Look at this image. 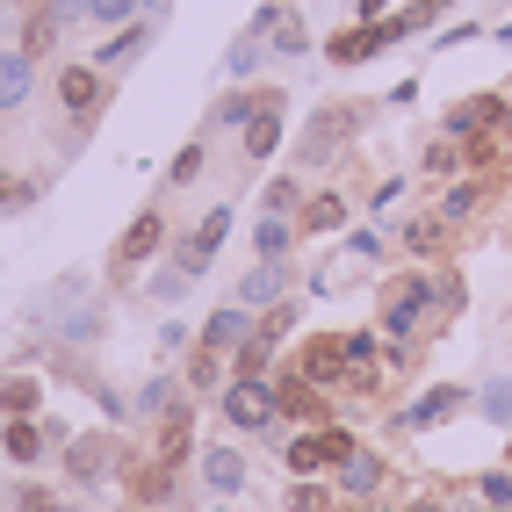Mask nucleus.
<instances>
[{
  "label": "nucleus",
  "instance_id": "obj_1",
  "mask_svg": "<svg viewBox=\"0 0 512 512\" xmlns=\"http://www.w3.org/2000/svg\"><path fill=\"white\" fill-rule=\"evenodd\" d=\"M426 318H433V282L426 275L390 282V296H383V339H390V347H412Z\"/></svg>",
  "mask_w": 512,
  "mask_h": 512
},
{
  "label": "nucleus",
  "instance_id": "obj_2",
  "mask_svg": "<svg viewBox=\"0 0 512 512\" xmlns=\"http://www.w3.org/2000/svg\"><path fill=\"white\" fill-rule=\"evenodd\" d=\"M347 455H354V433H339V426H318V433H296V440H289V469H296V476L339 469Z\"/></svg>",
  "mask_w": 512,
  "mask_h": 512
},
{
  "label": "nucleus",
  "instance_id": "obj_3",
  "mask_svg": "<svg viewBox=\"0 0 512 512\" xmlns=\"http://www.w3.org/2000/svg\"><path fill=\"white\" fill-rule=\"evenodd\" d=\"M224 419L231 426H246V433H267L275 426V383H224Z\"/></svg>",
  "mask_w": 512,
  "mask_h": 512
},
{
  "label": "nucleus",
  "instance_id": "obj_4",
  "mask_svg": "<svg viewBox=\"0 0 512 512\" xmlns=\"http://www.w3.org/2000/svg\"><path fill=\"white\" fill-rule=\"evenodd\" d=\"M491 123H505V101H498V94H469V101H455V109H448V123H440V130H448V145H469V138H484Z\"/></svg>",
  "mask_w": 512,
  "mask_h": 512
},
{
  "label": "nucleus",
  "instance_id": "obj_5",
  "mask_svg": "<svg viewBox=\"0 0 512 512\" xmlns=\"http://www.w3.org/2000/svg\"><path fill=\"white\" fill-rule=\"evenodd\" d=\"M275 404H282L289 419H311V426H325V412H332L325 390H318L303 368H282V375H275Z\"/></svg>",
  "mask_w": 512,
  "mask_h": 512
},
{
  "label": "nucleus",
  "instance_id": "obj_6",
  "mask_svg": "<svg viewBox=\"0 0 512 512\" xmlns=\"http://www.w3.org/2000/svg\"><path fill=\"white\" fill-rule=\"evenodd\" d=\"M303 375H311L318 390H332L339 375H347V339L339 332H318V339H303V361H296Z\"/></svg>",
  "mask_w": 512,
  "mask_h": 512
},
{
  "label": "nucleus",
  "instance_id": "obj_7",
  "mask_svg": "<svg viewBox=\"0 0 512 512\" xmlns=\"http://www.w3.org/2000/svg\"><path fill=\"white\" fill-rule=\"evenodd\" d=\"M282 289H289V267H282V260H260L253 275L238 282V303H246V311H275Z\"/></svg>",
  "mask_w": 512,
  "mask_h": 512
},
{
  "label": "nucleus",
  "instance_id": "obj_8",
  "mask_svg": "<svg viewBox=\"0 0 512 512\" xmlns=\"http://www.w3.org/2000/svg\"><path fill=\"white\" fill-rule=\"evenodd\" d=\"M159 246H166V217H159V210H145L138 224L123 231V246H116V267H145Z\"/></svg>",
  "mask_w": 512,
  "mask_h": 512
},
{
  "label": "nucleus",
  "instance_id": "obj_9",
  "mask_svg": "<svg viewBox=\"0 0 512 512\" xmlns=\"http://www.w3.org/2000/svg\"><path fill=\"white\" fill-rule=\"evenodd\" d=\"M462 404H469V390H462V383H433V390L412 404V412L397 419V426H440V419H455Z\"/></svg>",
  "mask_w": 512,
  "mask_h": 512
},
{
  "label": "nucleus",
  "instance_id": "obj_10",
  "mask_svg": "<svg viewBox=\"0 0 512 512\" xmlns=\"http://www.w3.org/2000/svg\"><path fill=\"white\" fill-rule=\"evenodd\" d=\"M246 339H253V311H246V303H238V311H217L210 325H202V347H210V354H238Z\"/></svg>",
  "mask_w": 512,
  "mask_h": 512
},
{
  "label": "nucleus",
  "instance_id": "obj_11",
  "mask_svg": "<svg viewBox=\"0 0 512 512\" xmlns=\"http://www.w3.org/2000/svg\"><path fill=\"white\" fill-rule=\"evenodd\" d=\"M58 101L73 116H94L101 109V73H94V65H65V73H58Z\"/></svg>",
  "mask_w": 512,
  "mask_h": 512
},
{
  "label": "nucleus",
  "instance_id": "obj_12",
  "mask_svg": "<svg viewBox=\"0 0 512 512\" xmlns=\"http://www.w3.org/2000/svg\"><path fill=\"white\" fill-rule=\"evenodd\" d=\"M275 347H282V339H267V332L253 325V339L231 354V375H238V383H267V375H275Z\"/></svg>",
  "mask_w": 512,
  "mask_h": 512
},
{
  "label": "nucleus",
  "instance_id": "obj_13",
  "mask_svg": "<svg viewBox=\"0 0 512 512\" xmlns=\"http://www.w3.org/2000/svg\"><path fill=\"white\" fill-rule=\"evenodd\" d=\"M339 491H347V498H375V491H383V455L354 448L347 462H339Z\"/></svg>",
  "mask_w": 512,
  "mask_h": 512
},
{
  "label": "nucleus",
  "instance_id": "obj_14",
  "mask_svg": "<svg viewBox=\"0 0 512 512\" xmlns=\"http://www.w3.org/2000/svg\"><path fill=\"white\" fill-rule=\"evenodd\" d=\"M383 44H397L390 22H361V29H347V37H332V58H339V65H361V58H375Z\"/></svg>",
  "mask_w": 512,
  "mask_h": 512
},
{
  "label": "nucleus",
  "instance_id": "obj_15",
  "mask_svg": "<svg viewBox=\"0 0 512 512\" xmlns=\"http://www.w3.org/2000/svg\"><path fill=\"white\" fill-rule=\"evenodd\" d=\"M202 476H210V491H217V498H231L238 484H246V455L217 440V448H202Z\"/></svg>",
  "mask_w": 512,
  "mask_h": 512
},
{
  "label": "nucleus",
  "instance_id": "obj_16",
  "mask_svg": "<svg viewBox=\"0 0 512 512\" xmlns=\"http://www.w3.org/2000/svg\"><path fill=\"white\" fill-rule=\"evenodd\" d=\"M267 58H275V51H267V29H246V37L231 44V58H224V73H231V80H253V73H260Z\"/></svg>",
  "mask_w": 512,
  "mask_h": 512
},
{
  "label": "nucleus",
  "instance_id": "obj_17",
  "mask_svg": "<svg viewBox=\"0 0 512 512\" xmlns=\"http://www.w3.org/2000/svg\"><path fill=\"white\" fill-rule=\"evenodd\" d=\"M188 440H195V419H188V404H174V412H166V426H159V462L174 469V462L188 455Z\"/></svg>",
  "mask_w": 512,
  "mask_h": 512
},
{
  "label": "nucleus",
  "instance_id": "obj_18",
  "mask_svg": "<svg viewBox=\"0 0 512 512\" xmlns=\"http://www.w3.org/2000/svg\"><path fill=\"white\" fill-rule=\"evenodd\" d=\"M37 404H44L37 375H0V412H8V419H29Z\"/></svg>",
  "mask_w": 512,
  "mask_h": 512
},
{
  "label": "nucleus",
  "instance_id": "obj_19",
  "mask_svg": "<svg viewBox=\"0 0 512 512\" xmlns=\"http://www.w3.org/2000/svg\"><path fill=\"white\" fill-rule=\"evenodd\" d=\"M22 101H29V58L0 51V109H22Z\"/></svg>",
  "mask_w": 512,
  "mask_h": 512
},
{
  "label": "nucleus",
  "instance_id": "obj_20",
  "mask_svg": "<svg viewBox=\"0 0 512 512\" xmlns=\"http://www.w3.org/2000/svg\"><path fill=\"white\" fill-rule=\"evenodd\" d=\"M440 246H448V224H440V217H412V224H404V253H412V260H433Z\"/></svg>",
  "mask_w": 512,
  "mask_h": 512
},
{
  "label": "nucleus",
  "instance_id": "obj_21",
  "mask_svg": "<svg viewBox=\"0 0 512 512\" xmlns=\"http://www.w3.org/2000/svg\"><path fill=\"white\" fill-rule=\"evenodd\" d=\"M275 145H282V101H275V109H260V116L246 123V159H267Z\"/></svg>",
  "mask_w": 512,
  "mask_h": 512
},
{
  "label": "nucleus",
  "instance_id": "obj_22",
  "mask_svg": "<svg viewBox=\"0 0 512 512\" xmlns=\"http://www.w3.org/2000/svg\"><path fill=\"white\" fill-rule=\"evenodd\" d=\"M476 210H484V181H455L448 195H440V224H462Z\"/></svg>",
  "mask_w": 512,
  "mask_h": 512
},
{
  "label": "nucleus",
  "instance_id": "obj_23",
  "mask_svg": "<svg viewBox=\"0 0 512 512\" xmlns=\"http://www.w3.org/2000/svg\"><path fill=\"white\" fill-rule=\"evenodd\" d=\"M296 224H303V231H339V224H347V195H311Z\"/></svg>",
  "mask_w": 512,
  "mask_h": 512
},
{
  "label": "nucleus",
  "instance_id": "obj_24",
  "mask_svg": "<svg viewBox=\"0 0 512 512\" xmlns=\"http://www.w3.org/2000/svg\"><path fill=\"white\" fill-rule=\"evenodd\" d=\"M253 246H260V260H289V246H296V224H289V217H260Z\"/></svg>",
  "mask_w": 512,
  "mask_h": 512
},
{
  "label": "nucleus",
  "instance_id": "obj_25",
  "mask_svg": "<svg viewBox=\"0 0 512 512\" xmlns=\"http://www.w3.org/2000/svg\"><path fill=\"white\" fill-rule=\"evenodd\" d=\"M0 448H8V462H37L44 455V433L29 419H8V433H0Z\"/></svg>",
  "mask_w": 512,
  "mask_h": 512
},
{
  "label": "nucleus",
  "instance_id": "obj_26",
  "mask_svg": "<svg viewBox=\"0 0 512 512\" xmlns=\"http://www.w3.org/2000/svg\"><path fill=\"white\" fill-rule=\"evenodd\" d=\"M145 44H152V22H130L116 44H101V58H94V65H130V58L145 51Z\"/></svg>",
  "mask_w": 512,
  "mask_h": 512
},
{
  "label": "nucleus",
  "instance_id": "obj_27",
  "mask_svg": "<svg viewBox=\"0 0 512 512\" xmlns=\"http://www.w3.org/2000/svg\"><path fill=\"white\" fill-rule=\"evenodd\" d=\"M476 412H484L491 426H512V383H505V375H491V383L476 390Z\"/></svg>",
  "mask_w": 512,
  "mask_h": 512
},
{
  "label": "nucleus",
  "instance_id": "obj_28",
  "mask_svg": "<svg viewBox=\"0 0 512 512\" xmlns=\"http://www.w3.org/2000/svg\"><path fill=\"white\" fill-rule=\"evenodd\" d=\"M260 109H275V94H224V101H217V123H238V130H246Z\"/></svg>",
  "mask_w": 512,
  "mask_h": 512
},
{
  "label": "nucleus",
  "instance_id": "obj_29",
  "mask_svg": "<svg viewBox=\"0 0 512 512\" xmlns=\"http://www.w3.org/2000/svg\"><path fill=\"white\" fill-rule=\"evenodd\" d=\"M174 404H181V383H174V375H152V383L138 390V412H152V419H166Z\"/></svg>",
  "mask_w": 512,
  "mask_h": 512
},
{
  "label": "nucleus",
  "instance_id": "obj_30",
  "mask_svg": "<svg viewBox=\"0 0 512 512\" xmlns=\"http://www.w3.org/2000/svg\"><path fill=\"white\" fill-rule=\"evenodd\" d=\"M58 29H65V22H58L51 8H44V15H29V37H22V58H37V51H51V44H58Z\"/></svg>",
  "mask_w": 512,
  "mask_h": 512
},
{
  "label": "nucleus",
  "instance_id": "obj_31",
  "mask_svg": "<svg viewBox=\"0 0 512 512\" xmlns=\"http://www.w3.org/2000/svg\"><path fill=\"white\" fill-rule=\"evenodd\" d=\"M217 383H224V354L202 347V354L188 361V390H217Z\"/></svg>",
  "mask_w": 512,
  "mask_h": 512
},
{
  "label": "nucleus",
  "instance_id": "obj_32",
  "mask_svg": "<svg viewBox=\"0 0 512 512\" xmlns=\"http://www.w3.org/2000/svg\"><path fill=\"white\" fill-rule=\"evenodd\" d=\"M188 282H195L188 267H174V260H166L159 275H152V296H159V303H181V296H188Z\"/></svg>",
  "mask_w": 512,
  "mask_h": 512
},
{
  "label": "nucleus",
  "instance_id": "obj_33",
  "mask_svg": "<svg viewBox=\"0 0 512 512\" xmlns=\"http://www.w3.org/2000/svg\"><path fill=\"white\" fill-rule=\"evenodd\" d=\"M202 159H210V152H202V145H181V152H174V166H166V181H174V188H188V181H202Z\"/></svg>",
  "mask_w": 512,
  "mask_h": 512
},
{
  "label": "nucleus",
  "instance_id": "obj_34",
  "mask_svg": "<svg viewBox=\"0 0 512 512\" xmlns=\"http://www.w3.org/2000/svg\"><path fill=\"white\" fill-rule=\"evenodd\" d=\"M210 260H217V253H210V246H202V238H195V231H188V238H181V246H174V267H188V275H210Z\"/></svg>",
  "mask_w": 512,
  "mask_h": 512
},
{
  "label": "nucleus",
  "instance_id": "obj_35",
  "mask_svg": "<svg viewBox=\"0 0 512 512\" xmlns=\"http://www.w3.org/2000/svg\"><path fill=\"white\" fill-rule=\"evenodd\" d=\"M195 238H202V246H210V253H217V246H224V238H231V202H217V210H210V217H202V224H195Z\"/></svg>",
  "mask_w": 512,
  "mask_h": 512
},
{
  "label": "nucleus",
  "instance_id": "obj_36",
  "mask_svg": "<svg viewBox=\"0 0 512 512\" xmlns=\"http://www.w3.org/2000/svg\"><path fill=\"white\" fill-rule=\"evenodd\" d=\"M101 455H109L101 440H73V476H80V484H94V476H101Z\"/></svg>",
  "mask_w": 512,
  "mask_h": 512
},
{
  "label": "nucleus",
  "instance_id": "obj_37",
  "mask_svg": "<svg viewBox=\"0 0 512 512\" xmlns=\"http://www.w3.org/2000/svg\"><path fill=\"white\" fill-rule=\"evenodd\" d=\"M15 512H65V505H58V491H44V484H22V491H15Z\"/></svg>",
  "mask_w": 512,
  "mask_h": 512
},
{
  "label": "nucleus",
  "instance_id": "obj_38",
  "mask_svg": "<svg viewBox=\"0 0 512 512\" xmlns=\"http://www.w3.org/2000/svg\"><path fill=\"white\" fill-rule=\"evenodd\" d=\"M138 8H145V0H87V15H94V22H130Z\"/></svg>",
  "mask_w": 512,
  "mask_h": 512
},
{
  "label": "nucleus",
  "instance_id": "obj_39",
  "mask_svg": "<svg viewBox=\"0 0 512 512\" xmlns=\"http://www.w3.org/2000/svg\"><path fill=\"white\" fill-rule=\"evenodd\" d=\"M476 491H484V505H505V512H512V476H505V469H491Z\"/></svg>",
  "mask_w": 512,
  "mask_h": 512
},
{
  "label": "nucleus",
  "instance_id": "obj_40",
  "mask_svg": "<svg viewBox=\"0 0 512 512\" xmlns=\"http://www.w3.org/2000/svg\"><path fill=\"white\" fill-rule=\"evenodd\" d=\"M296 210V181H267V217H289Z\"/></svg>",
  "mask_w": 512,
  "mask_h": 512
},
{
  "label": "nucleus",
  "instance_id": "obj_41",
  "mask_svg": "<svg viewBox=\"0 0 512 512\" xmlns=\"http://www.w3.org/2000/svg\"><path fill=\"white\" fill-rule=\"evenodd\" d=\"M455 166H462L455 145H433V152H426V174H455Z\"/></svg>",
  "mask_w": 512,
  "mask_h": 512
},
{
  "label": "nucleus",
  "instance_id": "obj_42",
  "mask_svg": "<svg viewBox=\"0 0 512 512\" xmlns=\"http://www.w3.org/2000/svg\"><path fill=\"white\" fill-rule=\"evenodd\" d=\"M347 246H354L361 260H375V253H383V231H354V238H347Z\"/></svg>",
  "mask_w": 512,
  "mask_h": 512
},
{
  "label": "nucleus",
  "instance_id": "obj_43",
  "mask_svg": "<svg viewBox=\"0 0 512 512\" xmlns=\"http://www.w3.org/2000/svg\"><path fill=\"white\" fill-rule=\"evenodd\" d=\"M318 505H325L318 491H296V505H289V512H318Z\"/></svg>",
  "mask_w": 512,
  "mask_h": 512
},
{
  "label": "nucleus",
  "instance_id": "obj_44",
  "mask_svg": "<svg viewBox=\"0 0 512 512\" xmlns=\"http://www.w3.org/2000/svg\"><path fill=\"white\" fill-rule=\"evenodd\" d=\"M412 512H440V498H419V505H412Z\"/></svg>",
  "mask_w": 512,
  "mask_h": 512
},
{
  "label": "nucleus",
  "instance_id": "obj_45",
  "mask_svg": "<svg viewBox=\"0 0 512 512\" xmlns=\"http://www.w3.org/2000/svg\"><path fill=\"white\" fill-rule=\"evenodd\" d=\"M145 8H166V0H145Z\"/></svg>",
  "mask_w": 512,
  "mask_h": 512
},
{
  "label": "nucleus",
  "instance_id": "obj_46",
  "mask_svg": "<svg viewBox=\"0 0 512 512\" xmlns=\"http://www.w3.org/2000/svg\"><path fill=\"white\" fill-rule=\"evenodd\" d=\"M505 130H512V109H505Z\"/></svg>",
  "mask_w": 512,
  "mask_h": 512
},
{
  "label": "nucleus",
  "instance_id": "obj_47",
  "mask_svg": "<svg viewBox=\"0 0 512 512\" xmlns=\"http://www.w3.org/2000/svg\"><path fill=\"white\" fill-rule=\"evenodd\" d=\"M484 512H505V505H484Z\"/></svg>",
  "mask_w": 512,
  "mask_h": 512
},
{
  "label": "nucleus",
  "instance_id": "obj_48",
  "mask_svg": "<svg viewBox=\"0 0 512 512\" xmlns=\"http://www.w3.org/2000/svg\"><path fill=\"white\" fill-rule=\"evenodd\" d=\"M0 195H8V188H0Z\"/></svg>",
  "mask_w": 512,
  "mask_h": 512
}]
</instances>
